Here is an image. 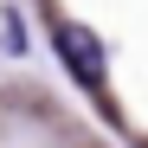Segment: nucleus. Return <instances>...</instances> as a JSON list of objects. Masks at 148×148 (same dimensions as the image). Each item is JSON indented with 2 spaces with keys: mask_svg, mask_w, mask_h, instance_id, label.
Returning a JSON list of instances; mask_svg holds the SVG:
<instances>
[{
  "mask_svg": "<svg viewBox=\"0 0 148 148\" xmlns=\"http://www.w3.org/2000/svg\"><path fill=\"white\" fill-rule=\"evenodd\" d=\"M58 52H64V64L77 71L84 84H103V39H97L90 26H64L58 32Z\"/></svg>",
  "mask_w": 148,
  "mask_h": 148,
  "instance_id": "nucleus-1",
  "label": "nucleus"
}]
</instances>
